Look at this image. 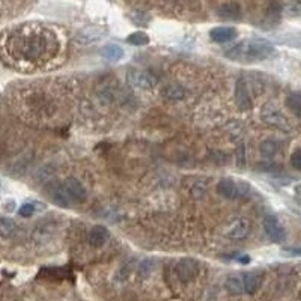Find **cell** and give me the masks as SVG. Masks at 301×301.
<instances>
[{
	"instance_id": "obj_2",
	"label": "cell",
	"mask_w": 301,
	"mask_h": 301,
	"mask_svg": "<svg viewBox=\"0 0 301 301\" xmlns=\"http://www.w3.org/2000/svg\"><path fill=\"white\" fill-rule=\"evenodd\" d=\"M274 47L265 39H247L226 50L225 56L235 62L255 63L270 59L274 54Z\"/></svg>"
},
{
	"instance_id": "obj_22",
	"label": "cell",
	"mask_w": 301,
	"mask_h": 301,
	"mask_svg": "<svg viewBox=\"0 0 301 301\" xmlns=\"http://www.w3.org/2000/svg\"><path fill=\"white\" fill-rule=\"evenodd\" d=\"M286 106L289 107V110H292L294 113L301 115V93L300 92L289 93L288 98H286Z\"/></svg>"
},
{
	"instance_id": "obj_12",
	"label": "cell",
	"mask_w": 301,
	"mask_h": 301,
	"mask_svg": "<svg viewBox=\"0 0 301 301\" xmlns=\"http://www.w3.org/2000/svg\"><path fill=\"white\" fill-rule=\"evenodd\" d=\"M47 193H49L52 202L56 203L57 207H60V208H70L71 200H70V196H68V193H67L65 187H60V185H57V184H52L49 188H47Z\"/></svg>"
},
{
	"instance_id": "obj_4",
	"label": "cell",
	"mask_w": 301,
	"mask_h": 301,
	"mask_svg": "<svg viewBox=\"0 0 301 301\" xmlns=\"http://www.w3.org/2000/svg\"><path fill=\"white\" fill-rule=\"evenodd\" d=\"M248 233H250V221L244 217H236L230 220L223 229V235L233 241L246 240Z\"/></svg>"
},
{
	"instance_id": "obj_5",
	"label": "cell",
	"mask_w": 301,
	"mask_h": 301,
	"mask_svg": "<svg viewBox=\"0 0 301 301\" xmlns=\"http://www.w3.org/2000/svg\"><path fill=\"white\" fill-rule=\"evenodd\" d=\"M175 271H177V276L181 282L184 283H188L195 280L199 273H200V264L193 259V258H184L181 259L177 266H175Z\"/></svg>"
},
{
	"instance_id": "obj_18",
	"label": "cell",
	"mask_w": 301,
	"mask_h": 301,
	"mask_svg": "<svg viewBox=\"0 0 301 301\" xmlns=\"http://www.w3.org/2000/svg\"><path fill=\"white\" fill-rule=\"evenodd\" d=\"M42 210H45V205H42L39 202H27V203H23L21 207L18 208V214L24 218H29L35 212L42 211Z\"/></svg>"
},
{
	"instance_id": "obj_6",
	"label": "cell",
	"mask_w": 301,
	"mask_h": 301,
	"mask_svg": "<svg viewBox=\"0 0 301 301\" xmlns=\"http://www.w3.org/2000/svg\"><path fill=\"white\" fill-rule=\"evenodd\" d=\"M261 116H262V121L266 122L268 125H273V126H276V128H279L282 131L289 130V121L286 119V116H284L279 108H276L271 104H268L262 108Z\"/></svg>"
},
{
	"instance_id": "obj_7",
	"label": "cell",
	"mask_w": 301,
	"mask_h": 301,
	"mask_svg": "<svg viewBox=\"0 0 301 301\" xmlns=\"http://www.w3.org/2000/svg\"><path fill=\"white\" fill-rule=\"evenodd\" d=\"M264 230L268 238L276 244H280L286 240V232H284V228L280 225V221L276 215H265Z\"/></svg>"
},
{
	"instance_id": "obj_24",
	"label": "cell",
	"mask_w": 301,
	"mask_h": 301,
	"mask_svg": "<svg viewBox=\"0 0 301 301\" xmlns=\"http://www.w3.org/2000/svg\"><path fill=\"white\" fill-rule=\"evenodd\" d=\"M42 276L49 277V279H62L65 277V273H63L60 268H44L41 271Z\"/></svg>"
},
{
	"instance_id": "obj_28",
	"label": "cell",
	"mask_w": 301,
	"mask_h": 301,
	"mask_svg": "<svg viewBox=\"0 0 301 301\" xmlns=\"http://www.w3.org/2000/svg\"><path fill=\"white\" fill-rule=\"evenodd\" d=\"M236 261L241 262V264H248V262H250V256L243 255V256H238V258H236Z\"/></svg>"
},
{
	"instance_id": "obj_10",
	"label": "cell",
	"mask_w": 301,
	"mask_h": 301,
	"mask_svg": "<svg viewBox=\"0 0 301 301\" xmlns=\"http://www.w3.org/2000/svg\"><path fill=\"white\" fill-rule=\"evenodd\" d=\"M63 187H65L70 199H72L75 202H86L88 192H86L85 185L80 181H78L77 178H74V177L67 178L65 182H63Z\"/></svg>"
},
{
	"instance_id": "obj_23",
	"label": "cell",
	"mask_w": 301,
	"mask_h": 301,
	"mask_svg": "<svg viewBox=\"0 0 301 301\" xmlns=\"http://www.w3.org/2000/svg\"><path fill=\"white\" fill-rule=\"evenodd\" d=\"M276 152H277V143H276V142L265 140V142H262V143H261V154L264 157H268V158L274 157Z\"/></svg>"
},
{
	"instance_id": "obj_27",
	"label": "cell",
	"mask_w": 301,
	"mask_h": 301,
	"mask_svg": "<svg viewBox=\"0 0 301 301\" xmlns=\"http://www.w3.org/2000/svg\"><path fill=\"white\" fill-rule=\"evenodd\" d=\"M14 208H15V202H14V200H9V203H8V202L5 203V210H6L8 212H12Z\"/></svg>"
},
{
	"instance_id": "obj_21",
	"label": "cell",
	"mask_w": 301,
	"mask_h": 301,
	"mask_svg": "<svg viewBox=\"0 0 301 301\" xmlns=\"http://www.w3.org/2000/svg\"><path fill=\"white\" fill-rule=\"evenodd\" d=\"M15 232V223L9 217H0V236L2 238H11Z\"/></svg>"
},
{
	"instance_id": "obj_14",
	"label": "cell",
	"mask_w": 301,
	"mask_h": 301,
	"mask_svg": "<svg viewBox=\"0 0 301 301\" xmlns=\"http://www.w3.org/2000/svg\"><path fill=\"white\" fill-rule=\"evenodd\" d=\"M110 238V232L106 226L97 225L93 226L89 232V244L93 247H103Z\"/></svg>"
},
{
	"instance_id": "obj_13",
	"label": "cell",
	"mask_w": 301,
	"mask_h": 301,
	"mask_svg": "<svg viewBox=\"0 0 301 301\" xmlns=\"http://www.w3.org/2000/svg\"><path fill=\"white\" fill-rule=\"evenodd\" d=\"M243 279V288H244V292L248 294V295H253L256 294L258 289L261 288V283H262V277L258 271H248V273H244L241 276Z\"/></svg>"
},
{
	"instance_id": "obj_9",
	"label": "cell",
	"mask_w": 301,
	"mask_h": 301,
	"mask_svg": "<svg viewBox=\"0 0 301 301\" xmlns=\"http://www.w3.org/2000/svg\"><path fill=\"white\" fill-rule=\"evenodd\" d=\"M235 103H236V106H238V108L241 110V112H247V110L251 108V97H250L248 85H247L244 77H240L238 80H236Z\"/></svg>"
},
{
	"instance_id": "obj_15",
	"label": "cell",
	"mask_w": 301,
	"mask_h": 301,
	"mask_svg": "<svg viewBox=\"0 0 301 301\" xmlns=\"http://www.w3.org/2000/svg\"><path fill=\"white\" fill-rule=\"evenodd\" d=\"M124 49L118 44H106L101 49V56L110 62H119L124 59Z\"/></svg>"
},
{
	"instance_id": "obj_11",
	"label": "cell",
	"mask_w": 301,
	"mask_h": 301,
	"mask_svg": "<svg viewBox=\"0 0 301 301\" xmlns=\"http://www.w3.org/2000/svg\"><path fill=\"white\" fill-rule=\"evenodd\" d=\"M236 36H238V32H236L235 27H230V26H218V27H214L210 30L211 41L218 42V44L229 42V41L235 39Z\"/></svg>"
},
{
	"instance_id": "obj_26",
	"label": "cell",
	"mask_w": 301,
	"mask_h": 301,
	"mask_svg": "<svg viewBox=\"0 0 301 301\" xmlns=\"http://www.w3.org/2000/svg\"><path fill=\"white\" fill-rule=\"evenodd\" d=\"M282 251L289 256H301V247H283Z\"/></svg>"
},
{
	"instance_id": "obj_8",
	"label": "cell",
	"mask_w": 301,
	"mask_h": 301,
	"mask_svg": "<svg viewBox=\"0 0 301 301\" xmlns=\"http://www.w3.org/2000/svg\"><path fill=\"white\" fill-rule=\"evenodd\" d=\"M126 80L131 86L139 89H151L157 85V77L142 70H130L126 72Z\"/></svg>"
},
{
	"instance_id": "obj_1",
	"label": "cell",
	"mask_w": 301,
	"mask_h": 301,
	"mask_svg": "<svg viewBox=\"0 0 301 301\" xmlns=\"http://www.w3.org/2000/svg\"><path fill=\"white\" fill-rule=\"evenodd\" d=\"M54 36H47L44 34H24L17 38H12L11 50L17 53L18 57L26 60H38L44 57L45 53L54 50Z\"/></svg>"
},
{
	"instance_id": "obj_17",
	"label": "cell",
	"mask_w": 301,
	"mask_h": 301,
	"mask_svg": "<svg viewBox=\"0 0 301 301\" xmlns=\"http://www.w3.org/2000/svg\"><path fill=\"white\" fill-rule=\"evenodd\" d=\"M225 286L228 289L229 294L232 295H240L244 292V288H243V279L241 276H236V274H232L226 279V283Z\"/></svg>"
},
{
	"instance_id": "obj_16",
	"label": "cell",
	"mask_w": 301,
	"mask_h": 301,
	"mask_svg": "<svg viewBox=\"0 0 301 301\" xmlns=\"http://www.w3.org/2000/svg\"><path fill=\"white\" fill-rule=\"evenodd\" d=\"M161 95L166 100L170 101H179L185 97V89L179 85H169L163 89Z\"/></svg>"
},
{
	"instance_id": "obj_19",
	"label": "cell",
	"mask_w": 301,
	"mask_h": 301,
	"mask_svg": "<svg viewBox=\"0 0 301 301\" xmlns=\"http://www.w3.org/2000/svg\"><path fill=\"white\" fill-rule=\"evenodd\" d=\"M240 12H241L240 5L236 3H225L218 9V15L221 18H230V20H235L240 15Z\"/></svg>"
},
{
	"instance_id": "obj_3",
	"label": "cell",
	"mask_w": 301,
	"mask_h": 301,
	"mask_svg": "<svg viewBox=\"0 0 301 301\" xmlns=\"http://www.w3.org/2000/svg\"><path fill=\"white\" fill-rule=\"evenodd\" d=\"M250 192V185L246 181H235L232 178H223L217 184V193L225 199H236L241 196H247Z\"/></svg>"
},
{
	"instance_id": "obj_20",
	"label": "cell",
	"mask_w": 301,
	"mask_h": 301,
	"mask_svg": "<svg viewBox=\"0 0 301 301\" xmlns=\"http://www.w3.org/2000/svg\"><path fill=\"white\" fill-rule=\"evenodd\" d=\"M126 42L131 44V45H136V47H142V45L149 44V36H148L146 32L137 30V32H133V34L126 36Z\"/></svg>"
},
{
	"instance_id": "obj_25",
	"label": "cell",
	"mask_w": 301,
	"mask_h": 301,
	"mask_svg": "<svg viewBox=\"0 0 301 301\" xmlns=\"http://www.w3.org/2000/svg\"><path fill=\"white\" fill-rule=\"evenodd\" d=\"M291 164L294 169L297 170H301V148L295 149L291 155Z\"/></svg>"
}]
</instances>
